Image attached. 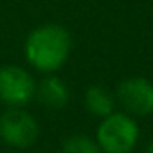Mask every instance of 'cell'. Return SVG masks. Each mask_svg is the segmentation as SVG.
Listing matches in <instances>:
<instances>
[{"mask_svg": "<svg viewBox=\"0 0 153 153\" xmlns=\"http://www.w3.org/2000/svg\"><path fill=\"white\" fill-rule=\"evenodd\" d=\"M146 153H153V140L149 142V146H148V149H146Z\"/></svg>", "mask_w": 153, "mask_h": 153, "instance_id": "cell-9", "label": "cell"}, {"mask_svg": "<svg viewBox=\"0 0 153 153\" xmlns=\"http://www.w3.org/2000/svg\"><path fill=\"white\" fill-rule=\"evenodd\" d=\"M40 133L36 119L22 108L11 106L0 115V139L13 148H29Z\"/></svg>", "mask_w": 153, "mask_h": 153, "instance_id": "cell-3", "label": "cell"}, {"mask_svg": "<svg viewBox=\"0 0 153 153\" xmlns=\"http://www.w3.org/2000/svg\"><path fill=\"white\" fill-rule=\"evenodd\" d=\"M139 140V126L128 114L114 112L101 119L96 142L103 153H130Z\"/></svg>", "mask_w": 153, "mask_h": 153, "instance_id": "cell-2", "label": "cell"}, {"mask_svg": "<svg viewBox=\"0 0 153 153\" xmlns=\"http://www.w3.org/2000/svg\"><path fill=\"white\" fill-rule=\"evenodd\" d=\"M117 99L131 115L153 114V83L146 78H128L117 87Z\"/></svg>", "mask_w": 153, "mask_h": 153, "instance_id": "cell-5", "label": "cell"}, {"mask_svg": "<svg viewBox=\"0 0 153 153\" xmlns=\"http://www.w3.org/2000/svg\"><path fill=\"white\" fill-rule=\"evenodd\" d=\"M34 78L22 67L6 65L0 67V101L7 106L22 108L34 97Z\"/></svg>", "mask_w": 153, "mask_h": 153, "instance_id": "cell-4", "label": "cell"}, {"mask_svg": "<svg viewBox=\"0 0 153 153\" xmlns=\"http://www.w3.org/2000/svg\"><path fill=\"white\" fill-rule=\"evenodd\" d=\"M85 108L96 117H106L115 112V97L103 87L94 85L85 92Z\"/></svg>", "mask_w": 153, "mask_h": 153, "instance_id": "cell-7", "label": "cell"}, {"mask_svg": "<svg viewBox=\"0 0 153 153\" xmlns=\"http://www.w3.org/2000/svg\"><path fill=\"white\" fill-rule=\"evenodd\" d=\"M72 49L70 33L58 24H45L31 31L25 40V59L40 72L51 74L63 67Z\"/></svg>", "mask_w": 153, "mask_h": 153, "instance_id": "cell-1", "label": "cell"}, {"mask_svg": "<svg viewBox=\"0 0 153 153\" xmlns=\"http://www.w3.org/2000/svg\"><path fill=\"white\" fill-rule=\"evenodd\" d=\"M34 96L38 97V101L43 106L52 108V110L63 108L68 103V97H70L68 87L65 85L63 79L56 78V76H49V78L42 79L40 85H36Z\"/></svg>", "mask_w": 153, "mask_h": 153, "instance_id": "cell-6", "label": "cell"}, {"mask_svg": "<svg viewBox=\"0 0 153 153\" xmlns=\"http://www.w3.org/2000/svg\"><path fill=\"white\" fill-rule=\"evenodd\" d=\"M61 153H103L96 139H90L87 135H72L68 137L63 146Z\"/></svg>", "mask_w": 153, "mask_h": 153, "instance_id": "cell-8", "label": "cell"}]
</instances>
